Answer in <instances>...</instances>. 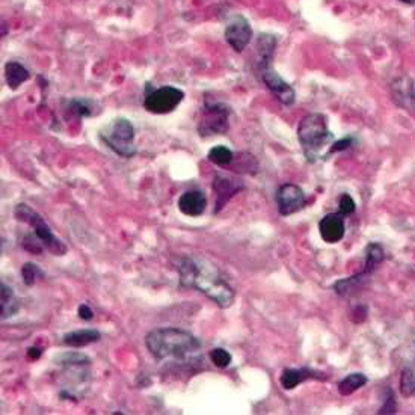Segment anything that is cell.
Wrapping results in <instances>:
<instances>
[{
	"label": "cell",
	"mask_w": 415,
	"mask_h": 415,
	"mask_svg": "<svg viewBox=\"0 0 415 415\" xmlns=\"http://www.w3.org/2000/svg\"><path fill=\"white\" fill-rule=\"evenodd\" d=\"M177 269L181 287L201 292L221 308H230L234 304V290L211 261L202 257H185Z\"/></svg>",
	"instance_id": "6da1fadb"
},
{
	"label": "cell",
	"mask_w": 415,
	"mask_h": 415,
	"mask_svg": "<svg viewBox=\"0 0 415 415\" xmlns=\"http://www.w3.org/2000/svg\"><path fill=\"white\" fill-rule=\"evenodd\" d=\"M148 352L158 361H193L201 353V342L191 332L177 328H161L145 337Z\"/></svg>",
	"instance_id": "7a4b0ae2"
},
{
	"label": "cell",
	"mask_w": 415,
	"mask_h": 415,
	"mask_svg": "<svg viewBox=\"0 0 415 415\" xmlns=\"http://www.w3.org/2000/svg\"><path fill=\"white\" fill-rule=\"evenodd\" d=\"M298 138L305 156L313 161L317 151L322 150L332 139V133L327 127V118L322 113H309L302 118L298 127Z\"/></svg>",
	"instance_id": "3957f363"
},
{
	"label": "cell",
	"mask_w": 415,
	"mask_h": 415,
	"mask_svg": "<svg viewBox=\"0 0 415 415\" xmlns=\"http://www.w3.org/2000/svg\"><path fill=\"white\" fill-rule=\"evenodd\" d=\"M100 138L121 157H133L138 151L134 145V127L126 118L113 119L100 132Z\"/></svg>",
	"instance_id": "277c9868"
},
{
	"label": "cell",
	"mask_w": 415,
	"mask_h": 415,
	"mask_svg": "<svg viewBox=\"0 0 415 415\" xmlns=\"http://www.w3.org/2000/svg\"><path fill=\"white\" fill-rule=\"evenodd\" d=\"M14 216L17 221L32 226L38 239L43 241L44 246L47 248L51 254L64 255L67 252V246L51 233L47 222H45L43 216L38 215L34 209H30L26 204H19V206L14 209Z\"/></svg>",
	"instance_id": "5b68a950"
},
{
	"label": "cell",
	"mask_w": 415,
	"mask_h": 415,
	"mask_svg": "<svg viewBox=\"0 0 415 415\" xmlns=\"http://www.w3.org/2000/svg\"><path fill=\"white\" fill-rule=\"evenodd\" d=\"M147 85L150 88V93L147 91L143 108L151 113H156V115L172 112L185 98L183 91L176 86H162L154 89L150 83H147Z\"/></svg>",
	"instance_id": "8992f818"
},
{
	"label": "cell",
	"mask_w": 415,
	"mask_h": 415,
	"mask_svg": "<svg viewBox=\"0 0 415 415\" xmlns=\"http://www.w3.org/2000/svg\"><path fill=\"white\" fill-rule=\"evenodd\" d=\"M230 110L222 103L206 102L201 112V121L198 123V132L202 136L224 134L228 130Z\"/></svg>",
	"instance_id": "52a82bcc"
},
{
	"label": "cell",
	"mask_w": 415,
	"mask_h": 415,
	"mask_svg": "<svg viewBox=\"0 0 415 415\" xmlns=\"http://www.w3.org/2000/svg\"><path fill=\"white\" fill-rule=\"evenodd\" d=\"M259 70L264 85L268 86V89L278 98L279 102L285 106H292L294 102H296L294 89L285 80L279 78L278 73L274 70V67H272V62L259 64Z\"/></svg>",
	"instance_id": "ba28073f"
},
{
	"label": "cell",
	"mask_w": 415,
	"mask_h": 415,
	"mask_svg": "<svg viewBox=\"0 0 415 415\" xmlns=\"http://www.w3.org/2000/svg\"><path fill=\"white\" fill-rule=\"evenodd\" d=\"M276 204L279 215L290 216L293 213H298V211L305 207L307 198L304 191H302L299 186L287 183L278 189Z\"/></svg>",
	"instance_id": "9c48e42d"
},
{
	"label": "cell",
	"mask_w": 415,
	"mask_h": 415,
	"mask_svg": "<svg viewBox=\"0 0 415 415\" xmlns=\"http://www.w3.org/2000/svg\"><path fill=\"white\" fill-rule=\"evenodd\" d=\"M225 40L230 44V47L237 53L244 51L252 40V27L248 20L241 17V15L234 17V20L230 21V25L225 29Z\"/></svg>",
	"instance_id": "30bf717a"
},
{
	"label": "cell",
	"mask_w": 415,
	"mask_h": 415,
	"mask_svg": "<svg viewBox=\"0 0 415 415\" xmlns=\"http://www.w3.org/2000/svg\"><path fill=\"white\" fill-rule=\"evenodd\" d=\"M244 189L245 185L241 180L226 177L222 176V174H216L213 178V191L216 193V213L225 207V204L228 202L234 195L244 191Z\"/></svg>",
	"instance_id": "8fae6325"
},
{
	"label": "cell",
	"mask_w": 415,
	"mask_h": 415,
	"mask_svg": "<svg viewBox=\"0 0 415 415\" xmlns=\"http://www.w3.org/2000/svg\"><path fill=\"white\" fill-rule=\"evenodd\" d=\"M319 231L323 241L327 244H338L340 240L344 237L346 225H344V216L340 213H331L320 219L319 222Z\"/></svg>",
	"instance_id": "7c38bea8"
},
{
	"label": "cell",
	"mask_w": 415,
	"mask_h": 415,
	"mask_svg": "<svg viewBox=\"0 0 415 415\" xmlns=\"http://www.w3.org/2000/svg\"><path fill=\"white\" fill-rule=\"evenodd\" d=\"M178 209L185 216L196 217L207 209V198L201 191H189L180 196Z\"/></svg>",
	"instance_id": "4fadbf2b"
},
{
	"label": "cell",
	"mask_w": 415,
	"mask_h": 415,
	"mask_svg": "<svg viewBox=\"0 0 415 415\" xmlns=\"http://www.w3.org/2000/svg\"><path fill=\"white\" fill-rule=\"evenodd\" d=\"M100 338L102 335L97 329H79V331L68 332V334L64 335L62 342L64 344L70 347H83L98 342Z\"/></svg>",
	"instance_id": "5bb4252c"
},
{
	"label": "cell",
	"mask_w": 415,
	"mask_h": 415,
	"mask_svg": "<svg viewBox=\"0 0 415 415\" xmlns=\"http://www.w3.org/2000/svg\"><path fill=\"white\" fill-rule=\"evenodd\" d=\"M309 377H319V376H317V373L309 372L307 368H287L283 372L279 382H281L284 390H293L296 388L299 383L309 379Z\"/></svg>",
	"instance_id": "9a60e30c"
},
{
	"label": "cell",
	"mask_w": 415,
	"mask_h": 415,
	"mask_svg": "<svg viewBox=\"0 0 415 415\" xmlns=\"http://www.w3.org/2000/svg\"><path fill=\"white\" fill-rule=\"evenodd\" d=\"M5 79L8 86L11 89H17L21 83H25L29 79V71L21 64L10 60L5 65Z\"/></svg>",
	"instance_id": "2e32d148"
},
{
	"label": "cell",
	"mask_w": 415,
	"mask_h": 415,
	"mask_svg": "<svg viewBox=\"0 0 415 415\" xmlns=\"http://www.w3.org/2000/svg\"><path fill=\"white\" fill-rule=\"evenodd\" d=\"M367 276H368V274H366V272L362 270L361 274L355 275V276L340 279V281H337L334 284V290L337 294H340V296H343V298L351 296V294H353L355 292H358L361 289L362 284H364V279Z\"/></svg>",
	"instance_id": "e0dca14e"
},
{
	"label": "cell",
	"mask_w": 415,
	"mask_h": 415,
	"mask_svg": "<svg viewBox=\"0 0 415 415\" xmlns=\"http://www.w3.org/2000/svg\"><path fill=\"white\" fill-rule=\"evenodd\" d=\"M0 299H2V319H10L19 311V300L15 299L14 292L5 283L0 284Z\"/></svg>",
	"instance_id": "ac0fdd59"
},
{
	"label": "cell",
	"mask_w": 415,
	"mask_h": 415,
	"mask_svg": "<svg viewBox=\"0 0 415 415\" xmlns=\"http://www.w3.org/2000/svg\"><path fill=\"white\" fill-rule=\"evenodd\" d=\"M275 47H276L275 36L268 35V34L260 35L259 41H257V50H259V64L272 62Z\"/></svg>",
	"instance_id": "d6986e66"
},
{
	"label": "cell",
	"mask_w": 415,
	"mask_h": 415,
	"mask_svg": "<svg viewBox=\"0 0 415 415\" xmlns=\"http://www.w3.org/2000/svg\"><path fill=\"white\" fill-rule=\"evenodd\" d=\"M367 383V376L362 373H352L346 376L344 379L338 383V392L342 396H351L355 391H358L361 387Z\"/></svg>",
	"instance_id": "ffe728a7"
},
{
	"label": "cell",
	"mask_w": 415,
	"mask_h": 415,
	"mask_svg": "<svg viewBox=\"0 0 415 415\" xmlns=\"http://www.w3.org/2000/svg\"><path fill=\"white\" fill-rule=\"evenodd\" d=\"M385 259V252L383 248L377 244H370L366 249V268L364 272L366 274H372V272L379 266V264Z\"/></svg>",
	"instance_id": "44dd1931"
},
{
	"label": "cell",
	"mask_w": 415,
	"mask_h": 415,
	"mask_svg": "<svg viewBox=\"0 0 415 415\" xmlns=\"http://www.w3.org/2000/svg\"><path fill=\"white\" fill-rule=\"evenodd\" d=\"M209 161L217 166H228L234 161V154L230 148L217 145L209 151Z\"/></svg>",
	"instance_id": "7402d4cb"
},
{
	"label": "cell",
	"mask_w": 415,
	"mask_h": 415,
	"mask_svg": "<svg viewBox=\"0 0 415 415\" xmlns=\"http://www.w3.org/2000/svg\"><path fill=\"white\" fill-rule=\"evenodd\" d=\"M400 391L405 397L415 396V375L412 370L405 368L400 376Z\"/></svg>",
	"instance_id": "603a6c76"
},
{
	"label": "cell",
	"mask_w": 415,
	"mask_h": 415,
	"mask_svg": "<svg viewBox=\"0 0 415 415\" xmlns=\"http://www.w3.org/2000/svg\"><path fill=\"white\" fill-rule=\"evenodd\" d=\"M21 276L26 285H34L38 279H41L44 276V274L35 263H26L25 266L21 268Z\"/></svg>",
	"instance_id": "cb8c5ba5"
},
{
	"label": "cell",
	"mask_w": 415,
	"mask_h": 415,
	"mask_svg": "<svg viewBox=\"0 0 415 415\" xmlns=\"http://www.w3.org/2000/svg\"><path fill=\"white\" fill-rule=\"evenodd\" d=\"M210 359L216 367L226 368L231 362V355H230L228 351L221 349V347H216V349L210 352Z\"/></svg>",
	"instance_id": "d4e9b609"
},
{
	"label": "cell",
	"mask_w": 415,
	"mask_h": 415,
	"mask_svg": "<svg viewBox=\"0 0 415 415\" xmlns=\"http://www.w3.org/2000/svg\"><path fill=\"white\" fill-rule=\"evenodd\" d=\"M91 104L93 103L85 100V98H74V100H71V103H70V109L80 117H89V115H93Z\"/></svg>",
	"instance_id": "484cf974"
},
{
	"label": "cell",
	"mask_w": 415,
	"mask_h": 415,
	"mask_svg": "<svg viewBox=\"0 0 415 415\" xmlns=\"http://www.w3.org/2000/svg\"><path fill=\"white\" fill-rule=\"evenodd\" d=\"M23 248H25L26 251H29L30 254L38 255V254L43 252V249L45 246H44L43 241L38 239L36 234L34 233V234H29V236L25 237V241H23Z\"/></svg>",
	"instance_id": "4316f807"
},
{
	"label": "cell",
	"mask_w": 415,
	"mask_h": 415,
	"mask_svg": "<svg viewBox=\"0 0 415 415\" xmlns=\"http://www.w3.org/2000/svg\"><path fill=\"white\" fill-rule=\"evenodd\" d=\"M355 209H357V206H355V201L352 200L351 195L343 193L342 196H340V201H338V211H340V213H342L343 216L352 215Z\"/></svg>",
	"instance_id": "83f0119b"
},
{
	"label": "cell",
	"mask_w": 415,
	"mask_h": 415,
	"mask_svg": "<svg viewBox=\"0 0 415 415\" xmlns=\"http://www.w3.org/2000/svg\"><path fill=\"white\" fill-rule=\"evenodd\" d=\"M396 412V399L394 394H392V391H388V397L387 402L381 407L379 414H394Z\"/></svg>",
	"instance_id": "f1b7e54d"
},
{
	"label": "cell",
	"mask_w": 415,
	"mask_h": 415,
	"mask_svg": "<svg viewBox=\"0 0 415 415\" xmlns=\"http://www.w3.org/2000/svg\"><path fill=\"white\" fill-rule=\"evenodd\" d=\"M352 142H353L352 138H344L342 141H337L335 143H332V147L329 148V153H337V151L347 150L352 145Z\"/></svg>",
	"instance_id": "f546056e"
},
{
	"label": "cell",
	"mask_w": 415,
	"mask_h": 415,
	"mask_svg": "<svg viewBox=\"0 0 415 415\" xmlns=\"http://www.w3.org/2000/svg\"><path fill=\"white\" fill-rule=\"evenodd\" d=\"M79 317H80L82 320H85V322L93 320V319H94L93 309H91L86 304H82V305L79 307Z\"/></svg>",
	"instance_id": "4dcf8cb0"
},
{
	"label": "cell",
	"mask_w": 415,
	"mask_h": 415,
	"mask_svg": "<svg viewBox=\"0 0 415 415\" xmlns=\"http://www.w3.org/2000/svg\"><path fill=\"white\" fill-rule=\"evenodd\" d=\"M43 355V351L38 349V347H30V349H27V357L32 358V359H38Z\"/></svg>",
	"instance_id": "1f68e13d"
},
{
	"label": "cell",
	"mask_w": 415,
	"mask_h": 415,
	"mask_svg": "<svg viewBox=\"0 0 415 415\" xmlns=\"http://www.w3.org/2000/svg\"><path fill=\"white\" fill-rule=\"evenodd\" d=\"M400 2H403V3H410V5H412V3H415V0H400Z\"/></svg>",
	"instance_id": "d6a6232c"
}]
</instances>
